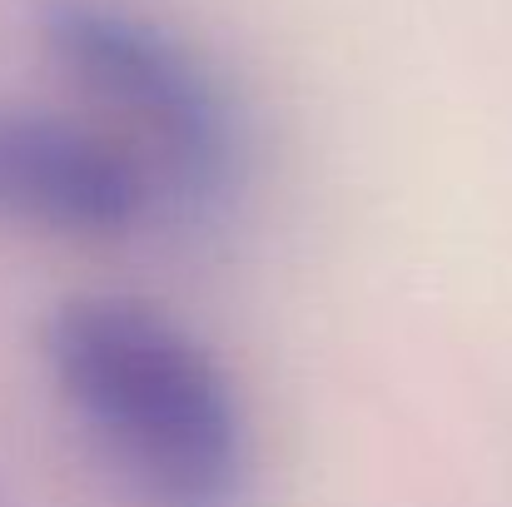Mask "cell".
I'll return each mask as SVG.
<instances>
[{
  "mask_svg": "<svg viewBox=\"0 0 512 507\" xmlns=\"http://www.w3.org/2000/svg\"><path fill=\"white\" fill-rule=\"evenodd\" d=\"M40 363L100 458L145 507H244L249 418L204 338L130 294L60 299Z\"/></svg>",
  "mask_w": 512,
  "mask_h": 507,
  "instance_id": "1",
  "label": "cell"
},
{
  "mask_svg": "<svg viewBox=\"0 0 512 507\" xmlns=\"http://www.w3.org/2000/svg\"><path fill=\"white\" fill-rule=\"evenodd\" d=\"M45 60L110 115L165 184L170 214H219L249 165V120L224 70L130 0H40Z\"/></svg>",
  "mask_w": 512,
  "mask_h": 507,
  "instance_id": "2",
  "label": "cell"
},
{
  "mask_svg": "<svg viewBox=\"0 0 512 507\" xmlns=\"http://www.w3.org/2000/svg\"><path fill=\"white\" fill-rule=\"evenodd\" d=\"M165 209L160 174L110 125L40 105H0V224L120 239Z\"/></svg>",
  "mask_w": 512,
  "mask_h": 507,
  "instance_id": "3",
  "label": "cell"
}]
</instances>
